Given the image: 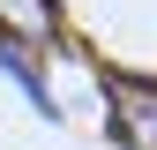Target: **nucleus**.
<instances>
[{"label":"nucleus","instance_id":"obj_2","mask_svg":"<svg viewBox=\"0 0 157 150\" xmlns=\"http://www.w3.org/2000/svg\"><path fill=\"white\" fill-rule=\"evenodd\" d=\"M0 75H8V83L23 90V98H30L37 112H45V120H60V105H52V90H45V75H37L30 45H23V38H8V30H0Z\"/></svg>","mask_w":157,"mask_h":150},{"label":"nucleus","instance_id":"obj_1","mask_svg":"<svg viewBox=\"0 0 157 150\" xmlns=\"http://www.w3.org/2000/svg\"><path fill=\"white\" fill-rule=\"evenodd\" d=\"M97 90L112 105V143L120 150H157V75L97 68Z\"/></svg>","mask_w":157,"mask_h":150},{"label":"nucleus","instance_id":"obj_3","mask_svg":"<svg viewBox=\"0 0 157 150\" xmlns=\"http://www.w3.org/2000/svg\"><path fill=\"white\" fill-rule=\"evenodd\" d=\"M8 38H60V0H0Z\"/></svg>","mask_w":157,"mask_h":150}]
</instances>
